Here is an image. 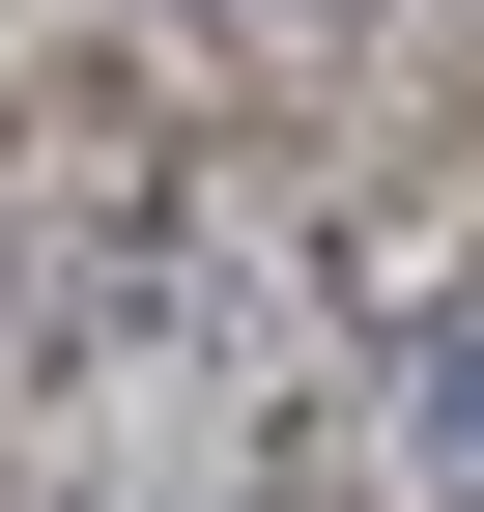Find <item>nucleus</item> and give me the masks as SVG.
I'll return each mask as SVG.
<instances>
[{"instance_id": "obj_1", "label": "nucleus", "mask_w": 484, "mask_h": 512, "mask_svg": "<svg viewBox=\"0 0 484 512\" xmlns=\"http://www.w3.org/2000/svg\"><path fill=\"white\" fill-rule=\"evenodd\" d=\"M428 484L484 512V313H456V342H428Z\"/></svg>"}, {"instance_id": "obj_2", "label": "nucleus", "mask_w": 484, "mask_h": 512, "mask_svg": "<svg viewBox=\"0 0 484 512\" xmlns=\"http://www.w3.org/2000/svg\"><path fill=\"white\" fill-rule=\"evenodd\" d=\"M257 29H371V0H257Z\"/></svg>"}]
</instances>
